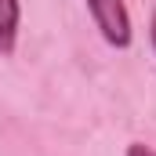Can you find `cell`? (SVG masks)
I'll return each instance as SVG.
<instances>
[{
	"label": "cell",
	"instance_id": "obj_1",
	"mask_svg": "<svg viewBox=\"0 0 156 156\" xmlns=\"http://www.w3.org/2000/svg\"><path fill=\"white\" fill-rule=\"evenodd\" d=\"M87 11L98 26V33L105 37L109 47H131L134 29H131V15H127V4L123 0H87Z\"/></svg>",
	"mask_w": 156,
	"mask_h": 156
},
{
	"label": "cell",
	"instance_id": "obj_2",
	"mask_svg": "<svg viewBox=\"0 0 156 156\" xmlns=\"http://www.w3.org/2000/svg\"><path fill=\"white\" fill-rule=\"evenodd\" d=\"M18 22H22V4L0 0V55L4 58H11L18 47Z\"/></svg>",
	"mask_w": 156,
	"mask_h": 156
},
{
	"label": "cell",
	"instance_id": "obj_4",
	"mask_svg": "<svg viewBox=\"0 0 156 156\" xmlns=\"http://www.w3.org/2000/svg\"><path fill=\"white\" fill-rule=\"evenodd\" d=\"M153 51H156V15H153Z\"/></svg>",
	"mask_w": 156,
	"mask_h": 156
},
{
	"label": "cell",
	"instance_id": "obj_3",
	"mask_svg": "<svg viewBox=\"0 0 156 156\" xmlns=\"http://www.w3.org/2000/svg\"><path fill=\"white\" fill-rule=\"evenodd\" d=\"M127 156H156V153L149 145H138V142H134V145H127Z\"/></svg>",
	"mask_w": 156,
	"mask_h": 156
}]
</instances>
